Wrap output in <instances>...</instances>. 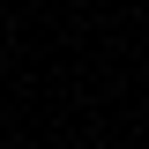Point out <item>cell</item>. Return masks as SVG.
Wrapping results in <instances>:
<instances>
[]
</instances>
